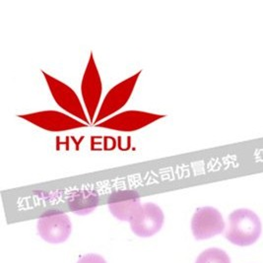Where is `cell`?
<instances>
[{"label": "cell", "instance_id": "277c9868", "mask_svg": "<svg viewBox=\"0 0 263 263\" xmlns=\"http://www.w3.org/2000/svg\"><path fill=\"white\" fill-rule=\"evenodd\" d=\"M103 91L101 76L97 68L96 61L91 52L81 83V95L84 106L91 122H94L95 114L99 107Z\"/></svg>", "mask_w": 263, "mask_h": 263}, {"label": "cell", "instance_id": "6da1fadb", "mask_svg": "<svg viewBox=\"0 0 263 263\" xmlns=\"http://www.w3.org/2000/svg\"><path fill=\"white\" fill-rule=\"evenodd\" d=\"M262 226L259 217L250 209L241 208L229 215L225 237L239 247H249L260 238Z\"/></svg>", "mask_w": 263, "mask_h": 263}, {"label": "cell", "instance_id": "5b68a950", "mask_svg": "<svg viewBox=\"0 0 263 263\" xmlns=\"http://www.w3.org/2000/svg\"><path fill=\"white\" fill-rule=\"evenodd\" d=\"M163 118H165L163 115H156L141 110H126L110 117L108 120L101 121L95 125L97 127L117 132H132L144 128Z\"/></svg>", "mask_w": 263, "mask_h": 263}, {"label": "cell", "instance_id": "3957f363", "mask_svg": "<svg viewBox=\"0 0 263 263\" xmlns=\"http://www.w3.org/2000/svg\"><path fill=\"white\" fill-rule=\"evenodd\" d=\"M42 72L46 79V82L48 84L51 96L60 108L67 111L74 118L79 120H83L85 123L89 124V120L87 119L83 105L79 97L73 91V89L68 85L60 81L59 79L50 76L47 72Z\"/></svg>", "mask_w": 263, "mask_h": 263}, {"label": "cell", "instance_id": "8992f818", "mask_svg": "<svg viewBox=\"0 0 263 263\" xmlns=\"http://www.w3.org/2000/svg\"><path fill=\"white\" fill-rule=\"evenodd\" d=\"M18 117L48 132H68L88 126L87 123L57 110H44Z\"/></svg>", "mask_w": 263, "mask_h": 263}, {"label": "cell", "instance_id": "ba28073f", "mask_svg": "<svg viewBox=\"0 0 263 263\" xmlns=\"http://www.w3.org/2000/svg\"><path fill=\"white\" fill-rule=\"evenodd\" d=\"M165 216L162 209L152 202H146L129 221L132 232L141 238H149L157 234L164 224Z\"/></svg>", "mask_w": 263, "mask_h": 263}, {"label": "cell", "instance_id": "9c48e42d", "mask_svg": "<svg viewBox=\"0 0 263 263\" xmlns=\"http://www.w3.org/2000/svg\"><path fill=\"white\" fill-rule=\"evenodd\" d=\"M192 234L198 240L207 239L220 235L225 230L222 214L213 207L198 208L192 220Z\"/></svg>", "mask_w": 263, "mask_h": 263}, {"label": "cell", "instance_id": "8fae6325", "mask_svg": "<svg viewBox=\"0 0 263 263\" xmlns=\"http://www.w3.org/2000/svg\"><path fill=\"white\" fill-rule=\"evenodd\" d=\"M100 197L93 190H79L72 192L68 196L67 204L70 211L79 216L92 213L99 205Z\"/></svg>", "mask_w": 263, "mask_h": 263}, {"label": "cell", "instance_id": "52a82bcc", "mask_svg": "<svg viewBox=\"0 0 263 263\" xmlns=\"http://www.w3.org/2000/svg\"><path fill=\"white\" fill-rule=\"evenodd\" d=\"M141 72L142 71L140 70L135 73L134 75L116 85L112 89L108 91V94L103 101L101 108L99 109L95 120V124L101 122L104 119H107L109 116L116 114L118 110H120V108H123L127 104Z\"/></svg>", "mask_w": 263, "mask_h": 263}, {"label": "cell", "instance_id": "4fadbf2b", "mask_svg": "<svg viewBox=\"0 0 263 263\" xmlns=\"http://www.w3.org/2000/svg\"><path fill=\"white\" fill-rule=\"evenodd\" d=\"M77 263H107V261L101 255L90 253L82 256Z\"/></svg>", "mask_w": 263, "mask_h": 263}, {"label": "cell", "instance_id": "30bf717a", "mask_svg": "<svg viewBox=\"0 0 263 263\" xmlns=\"http://www.w3.org/2000/svg\"><path fill=\"white\" fill-rule=\"evenodd\" d=\"M140 195L135 191H118L109 194L108 210L120 221H130L141 206Z\"/></svg>", "mask_w": 263, "mask_h": 263}, {"label": "cell", "instance_id": "7c38bea8", "mask_svg": "<svg viewBox=\"0 0 263 263\" xmlns=\"http://www.w3.org/2000/svg\"><path fill=\"white\" fill-rule=\"evenodd\" d=\"M195 263H231V259L226 251L212 248L199 254Z\"/></svg>", "mask_w": 263, "mask_h": 263}, {"label": "cell", "instance_id": "7a4b0ae2", "mask_svg": "<svg viewBox=\"0 0 263 263\" xmlns=\"http://www.w3.org/2000/svg\"><path fill=\"white\" fill-rule=\"evenodd\" d=\"M37 234L49 243H61L69 238L72 224L69 217L60 210H48L37 220Z\"/></svg>", "mask_w": 263, "mask_h": 263}]
</instances>
